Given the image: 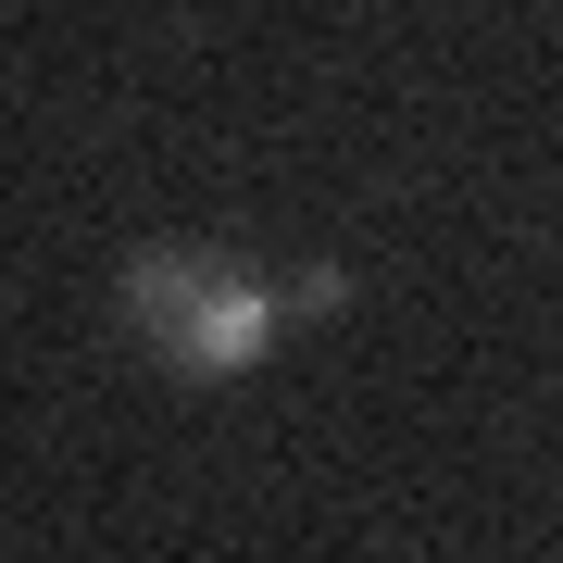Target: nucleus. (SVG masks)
Instances as JSON below:
<instances>
[{
    "instance_id": "nucleus-1",
    "label": "nucleus",
    "mask_w": 563,
    "mask_h": 563,
    "mask_svg": "<svg viewBox=\"0 0 563 563\" xmlns=\"http://www.w3.org/2000/svg\"><path fill=\"white\" fill-rule=\"evenodd\" d=\"M113 313H125V339H139V363H163L176 388H239L251 363L288 339V288L263 276V263H239V251H201V239L125 251Z\"/></svg>"
}]
</instances>
